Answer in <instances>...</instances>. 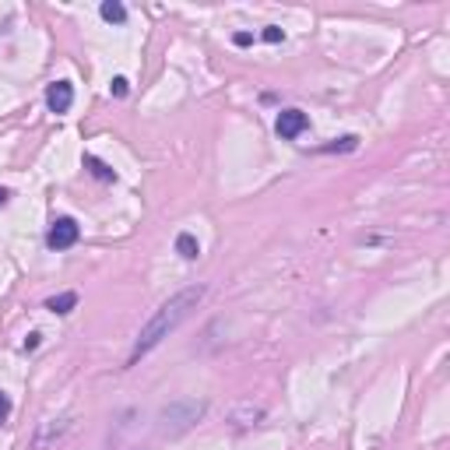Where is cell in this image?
<instances>
[{
  "label": "cell",
  "instance_id": "cell-1",
  "mask_svg": "<svg viewBox=\"0 0 450 450\" xmlns=\"http://www.w3.org/2000/svg\"><path fill=\"white\" fill-rule=\"evenodd\" d=\"M207 295V285H187V289H179L176 295H169L166 303L148 317V324L137 331L134 338V348H131V359H127V366H137V359H144L148 352H155L179 324H183L197 306H201V299Z\"/></svg>",
  "mask_w": 450,
  "mask_h": 450
},
{
  "label": "cell",
  "instance_id": "cell-2",
  "mask_svg": "<svg viewBox=\"0 0 450 450\" xmlns=\"http://www.w3.org/2000/svg\"><path fill=\"white\" fill-rule=\"evenodd\" d=\"M204 412H207V401H194V398H179V401H172V405H166L162 412H159V429L166 433V436H179V433H187V429H194L201 418H204Z\"/></svg>",
  "mask_w": 450,
  "mask_h": 450
},
{
  "label": "cell",
  "instance_id": "cell-3",
  "mask_svg": "<svg viewBox=\"0 0 450 450\" xmlns=\"http://www.w3.org/2000/svg\"><path fill=\"white\" fill-rule=\"evenodd\" d=\"M78 239H81V225L71 215H60V218H53V225L46 232V247L49 250H71Z\"/></svg>",
  "mask_w": 450,
  "mask_h": 450
},
{
  "label": "cell",
  "instance_id": "cell-4",
  "mask_svg": "<svg viewBox=\"0 0 450 450\" xmlns=\"http://www.w3.org/2000/svg\"><path fill=\"white\" fill-rule=\"evenodd\" d=\"M275 131H278L282 141H295L310 131V116L303 109H282L278 120H275Z\"/></svg>",
  "mask_w": 450,
  "mask_h": 450
},
{
  "label": "cell",
  "instance_id": "cell-5",
  "mask_svg": "<svg viewBox=\"0 0 450 450\" xmlns=\"http://www.w3.org/2000/svg\"><path fill=\"white\" fill-rule=\"evenodd\" d=\"M46 106H49V113H56V116L71 113V106H74V85H71V81H53V85L46 88Z\"/></svg>",
  "mask_w": 450,
  "mask_h": 450
},
{
  "label": "cell",
  "instance_id": "cell-6",
  "mask_svg": "<svg viewBox=\"0 0 450 450\" xmlns=\"http://www.w3.org/2000/svg\"><path fill=\"white\" fill-rule=\"evenodd\" d=\"M67 429H71V418H60V423H43V426H39V433L32 436V443H28V450H43L46 443L60 440Z\"/></svg>",
  "mask_w": 450,
  "mask_h": 450
},
{
  "label": "cell",
  "instance_id": "cell-7",
  "mask_svg": "<svg viewBox=\"0 0 450 450\" xmlns=\"http://www.w3.org/2000/svg\"><path fill=\"white\" fill-rule=\"evenodd\" d=\"M74 306H78V292H60V295H49V299H46V310L56 313V317H67Z\"/></svg>",
  "mask_w": 450,
  "mask_h": 450
},
{
  "label": "cell",
  "instance_id": "cell-8",
  "mask_svg": "<svg viewBox=\"0 0 450 450\" xmlns=\"http://www.w3.org/2000/svg\"><path fill=\"white\" fill-rule=\"evenodd\" d=\"M176 254L183 257V260H197V257H201L197 236H194V232H179V236H176Z\"/></svg>",
  "mask_w": 450,
  "mask_h": 450
},
{
  "label": "cell",
  "instance_id": "cell-9",
  "mask_svg": "<svg viewBox=\"0 0 450 450\" xmlns=\"http://www.w3.org/2000/svg\"><path fill=\"white\" fill-rule=\"evenodd\" d=\"M85 169L88 172H92L95 179H106V183H113V179H116V169H109L102 159H95V155H85Z\"/></svg>",
  "mask_w": 450,
  "mask_h": 450
},
{
  "label": "cell",
  "instance_id": "cell-10",
  "mask_svg": "<svg viewBox=\"0 0 450 450\" xmlns=\"http://www.w3.org/2000/svg\"><path fill=\"white\" fill-rule=\"evenodd\" d=\"M99 14H102L106 21H113V25H124V21H127V8L120 4V0H102Z\"/></svg>",
  "mask_w": 450,
  "mask_h": 450
},
{
  "label": "cell",
  "instance_id": "cell-11",
  "mask_svg": "<svg viewBox=\"0 0 450 450\" xmlns=\"http://www.w3.org/2000/svg\"><path fill=\"white\" fill-rule=\"evenodd\" d=\"M355 148H359V137L345 134V137H338V144H324L320 152H355Z\"/></svg>",
  "mask_w": 450,
  "mask_h": 450
},
{
  "label": "cell",
  "instance_id": "cell-12",
  "mask_svg": "<svg viewBox=\"0 0 450 450\" xmlns=\"http://www.w3.org/2000/svg\"><path fill=\"white\" fill-rule=\"evenodd\" d=\"M260 39H264V43H285V32H282L278 25H267L264 32H260Z\"/></svg>",
  "mask_w": 450,
  "mask_h": 450
},
{
  "label": "cell",
  "instance_id": "cell-13",
  "mask_svg": "<svg viewBox=\"0 0 450 450\" xmlns=\"http://www.w3.org/2000/svg\"><path fill=\"white\" fill-rule=\"evenodd\" d=\"M127 92H131V81L127 78H113V95L116 99H127Z\"/></svg>",
  "mask_w": 450,
  "mask_h": 450
},
{
  "label": "cell",
  "instance_id": "cell-14",
  "mask_svg": "<svg viewBox=\"0 0 450 450\" xmlns=\"http://www.w3.org/2000/svg\"><path fill=\"white\" fill-rule=\"evenodd\" d=\"M8 415H11V398H8L4 391H0V426L8 423Z\"/></svg>",
  "mask_w": 450,
  "mask_h": 450
},
{
  "label": "cell",
  "instance_id": "cell-15",
  "mask_svg": "<svg viewBox=\"0 0 450 450\" xmlns=\"http://www.w3.org/2000/svg\"><path fill=\"white\" fill-rule=\"evenodd\" d=\"M232 43H236V46H254V32H236Z\"/></svg>",
  "mask_w": 450,
  "mask_h": 450
},
{
  "label": "cell",
  "instance_id": "cell-16",
  "mask_svg": "<svg viewBox=\"0 0 450 450\" xmlns=\"http://www.w3.org/2000/svg\"><path fill=\"white\" fill-rule=\"evenodd\" d=\"M39 338H43V335H28V338H25V352H32V348H39Z\"/></svg>",
  "mask_w": 450,
  "mask_h": 450
},
{
  "label": "cell",
  "instance_id": "cell-17",
  "mask_svg": "<svg viewBox=\"0 0 450 450\" xmlns=\"http://www.w3.org/2000/svg\"><path fill=\"white\" fill-rule=\"evenodd\" d=\"M8 204H11V190L0 187V207H8Z\"/></svg>",
  "mask_w": 450,
  "mask_h": 450
}]
</instances>
